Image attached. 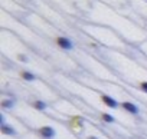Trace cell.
<instances>
[{"label":"cell","mask_w":147,"mask_h":139,"mask_svg":"<svg viewBox=\"0 0 147 139\" xmlns=\"http://www.w3.org/2000/svg\"><path fill=\"white\" fill-rule=\"evenodd\" d=\"M140 89H141V92L147 93V80H146V82H141V83H140Z\"/></svg>","instance_id":"cell-10"},{"label":"cell","mask_w":147,"mask_h":139,"mask_svg":"<svg viewBox=\"0 0 147 139\" xmlns=\"http://www.w3.org/2000/svg\"><path fill=\"white\" fill-rule=\"evenodd\" d=\"M56 45L62 49V50H72L74 49V43L69 37H65V36H61L56 39Z\"/></svg>","instance_id":"cell-2"},{"label":"cell","mask_w":147,"mask_h":139,"mask_svg":"<svg viewBox=\"0 0 147 139\" xmlns=\"http://www.w3.org/2000/svg\"><path fill=\"white\" fill-rule=\"evenodd\" d=\"M101 100H102V103H104L105 106H108V108H111V109H117V108L121 106V103L117 102V100H115L113 96H110V95H101Z\"/></svg>","instance_id":"cell-3"},{"label":"cell","mask_w":147,"mask_h":139,"mask_svg":"<svg viewBox=\"0 0 147 139\" xmlns=\"http://www.w3.org/2000/svg\"><path fill=\"white\" fill-rule=\"evenodd\" d=\"M18 59H19L20 62H23V63H28V60H29L26 55H19V56H18Z\"/></svg>","instance_id":"cell-11"},{"label":"cell","mask_w":147,"mask_h":139,"mask_svg":"<svg viewBox=\"0 0 147 139\" xmlns=\"http://www.w3.org/2000/svg\"><path fill=\"white\" fill-rule=\"evenodd\" d=\"M121 108L125 110V112H128V113H131V115H138L140 113V109H138V106L136 105V103H133V102H121Z\"/></svg>","instance_id":"cell-4"},{"label":"cell","mask_w":147,"mask_h":139,"mask_svg":"<svg viewBox=\"0 0 147 139\" xmlns=\"http://www.w3.org/2000/svg\"><path fill=\"white\" fill-rule=\"evenodd\" d=\"M101 119H102L105 123H114V122H115V118H114L113 115H110V113H102V115H101Z\"/></svg>","instance_id":"cell-9"},{"label":"cell","mask_w":147,"mask_h":139,"mask_svg":"<svg viewBox=\"0 0 147 139\" xmlns=\"http://www.w3.org/2000/svg\"><path fill=\"white\" fill-rule=\"evenodd\" d=\"M32 106L36 109V110H46V108H48V103L45 102V100H33V103H32Z\"/></svg>","instance_id":"cell-8"},{"label":"cell","mask_w":147,"mask_h":139,"mask_svg":"<svg viewBox=\"0 0 147 139\" xmlns=\"http://www.w3.org/2000/svg\"><path fill=\"white\" fill-rule=\"evenodd\" d=\"M87 139H100V138H98V136H92V135H91V136H88Z\"/></svg>","instance_id":"cell-12"},{"label":"cell","mask_w":147,"mask_h":139,"mask_svg":"<svg viewBox=\"0 0 147 139\" xmlns=\"http://www.w3.org/2000/svg\"><path fill=\"white\" fill-rule=\"evenodd\" d=\"M15 105H16L15 99H10V98L3 99V100H2V103H0V106H2L3 109H13V108H15Z\"/></svg>","instance_id":"cell-6"},{"label":"cell","mask_w":147,"mask_h":139,"mask_svg":"<svg viewBox=\"0 0 147 139\" xmlns=\"http://www.w3.org/2000/svg\"><path fill=\"white\" fill-rule=\"evenodd\" d=\"M0 130H2L3 135H9V136H15V135H18L16 129H15L12 125H7V123L0 125Z\"/></svg>","instance_id":"cell-5"},{"label":"cell","mask_w":147,"mask_h":139,"mask_svg":"<svg viewBox=\"0 0 147 139\" xmlns=\"http://www.w3.org/2000/svg\"><path fill=\"white\" fill-rule=\"evenodd\" d=\"M20 76H22V79L26 80V82H35V80H36L35 73H32V72H29V70H23V72L20 73Z\"/></svg>","instance_id":"cell-7"},{"label":"cell","mask_w":147,"mask_h":139,"mask_svg":"<svg viewBox=\"0 0 147 139\" xmlns=\"http://www.w3.org/2000/svg\"><path fill=\"white\" fill-rule=\"evenodd\" d=\"M39 135H40L43 139H55V136H56V130H55V128L46 125V126L39 128Z\"/></svg>","instance_id":"cell-1"}]
</instances>
